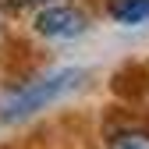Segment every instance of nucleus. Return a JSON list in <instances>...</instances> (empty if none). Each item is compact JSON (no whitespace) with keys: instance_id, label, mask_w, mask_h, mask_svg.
Returning a JSON list of instances; mask_svg holds the SVG:
<instances>
[{"instance_id":"7ed1b4c3","label":"nucleus","mask_w":149,"mask_h":149,"mask_svg":"<svg viewBox=\"0 0 149 149\" xmlns=\"http://www.w3.org/2000/svg\"><path fill=\"white\" fill-rule=\"evenodd\" d=\"M110 18L121 25H146L149 22V0H110Z\"/></svg>"},{"instance_id":"f257e3e1","label":"nucleus","mask_w":149,"mask_h":149,"mask_svg":"<svg viewBox=\"0 0 149 149\" xmlns=\"http://www.w3.org/2000/svg\"><path fill=\"white\" fill-rule=\"evenodd\" d=\"M82 78H85V71H78V68L46 74V78H39V82H32V85H25V89L11 92V96L4 100V107H0V117H4V121H22V117L36 114V110L50 107L53 100H61L64 92H71Z\"/></svg>"},{"instance_id":"20e7f679","label":"nucleus","mask_w":149,"mask_h":149,"mask_svg":"<svg viewBox=\"0 0 149 149\" xmlns=\"http://www.w3.org/2000/svg\"><path fill=\"white\" fill-rule=\"evenodd\" d=\"M110 149H149V132H117L110 139Z\"/></svg>"},{"instance_id":"f03ea898","label":"nucleus","mask_w":149,"mask_h":149,"mask_svg":"<svg viewBox=\"0 0 149 149\" xmlns=\"http://www.w3.org/2000/svg\"><path fill=\"white\" fill-rule=\"evenodd\" d=\"M89 29V18L71 4H53L36 14V32L46 39H74Z\"/></svg>"},{"instance_id":"39448f33","label":"nucleus","mask_w":149,"mask_h":149,"mask_svg":"<svg viewBox=\"0 0 149 149\" xmlns=\"http://www.w3.org/2000/svg\"><path fill=\"white\" fill-rule=\"evenodd\" d=\"M14 4H43V0H14Z\"/></svg>"}]
</instances>
